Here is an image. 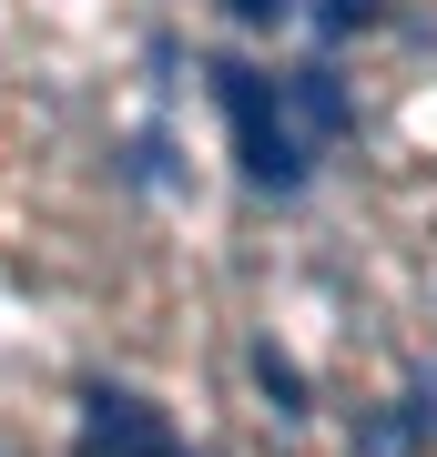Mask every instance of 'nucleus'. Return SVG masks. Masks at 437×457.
<instances>
[{
	"label": "nucleus",
	"mask_w": 437,
	"mask_h": 457,
	"mask_svg": "<svg viewBox=\"0 0 437 457\" xmlns=\"http://www.w3.org/2000/svg\"><path fill=\"white\" fill-rule=\"evenodd\" d=\"M255 376H265V396H275L285 417H306V376H295V356H275V345H255Z\"/></svg>",
	"instance_id": "20e7f679"
},
{
	"label": "nucleus",
	"mask_w": 437,
	"mask_h": 457,
	"mask_svg": "<svg viewBox=\"0 0 437 457\" xmlns=\"http://www.w3.org/2000/svg\"><path fill=\"white\" fill-rule=\"evenodd\" d=\"M81 457H183V447H173V427H163L143 396L92 386L81 396Z\"/></svg>",
	"instance_id": "f03ea898"
},
{
	"label": "nucleus",
	"mask_w": 437,
	"mask_h": 457,
	"mask_svg": "<svg viewBox=\"0 0 437 457\" xmlns=\"http://www.w3.org/2000/svg\"><path fill=\"white\" fill-rule=\"evenodd\" d=\"M214 102H224V132H234V163L255 194H306V173H315V143H306V122H295V102L275 71H255V62H214Z\"/></svg>",
	"instance_id": "f257e3e1"
},
{
	"label": "nucleus",
	"mask_w": 437,
	"mask_h": 457,
	"mask_svg": "<svg viewBox=\"0 0 437 457\" xmlns=\"http://www.w3.org/2000/svg\"><path fill=\"white\" fill-rule=\"evenodd\" d=\"M234 21H295V0H224Z\"/></svg>",
	"instance_id": "423d86ee"
},
{
	"label": "nucleus",
	"mask_w": 437,
	"mask_h": 457,
	"mask_svg": "<svg viewBox=\"0 0 437 457\" xmlns=\"http://www.w3.org/2000/svg\"><path fill=\"white\" fill-rule=\"evenodd\" d=\"M315 31L346 41V31H376V0H315Z\"/></svg>",
	"instance_id": "39448f33"
},
{
	"label": "nucleus",
	"mask_w": 437,
	"mask_h": 457,
	"mask_svg": "<svg viewBox=\"0 0 437 457\" xmlns=\"http://www.w3.org/2000/svg\"><path fill=\"white\" fill-rule=\"evenodd\" d=\"M285 102H295V122H306V143H336V132L357 122V112H346V82H336L325 62H315V71H295Z\"/></svg>",
	"instance_id": "7ed1b4c3"
}]
</instances>
